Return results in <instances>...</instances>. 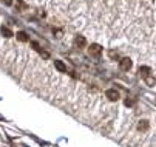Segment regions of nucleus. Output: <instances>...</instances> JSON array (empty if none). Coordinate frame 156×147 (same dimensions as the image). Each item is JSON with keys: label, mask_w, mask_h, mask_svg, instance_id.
Listing matches in <instances>:
<instances>
[{"label": "nucleus", "mask_w": 156, "mask_h": 147, "mask_svg": "<svg viewBox=\"0 0 156 147\" xmlns=\"http://www.w3.org/2000/svg\"><path fill=\"white\" fill-rule=\"evenodd\" d=\"M74 43L77 45V47H85V43H87V40H85V37H84V36H77V37L74 39Z\"/></svg>", "instance_id": "5"}, {"label": "nucleus", "mask_w": 156, "mask_h": 147, "mask_svg": "<svg viewBox=\"0 0 156 147\" xmlns=\"http://www.w3.org/2000/svg\"><path fill=\"white\" fill-rule=\"evenodd\" d=\"M145 82H147V84H149L150 87H153L156 81H155V78H153V76H147V78H145Z\"/></svg>", "instance_id": "11"}, {"label": "nucleus", "mask_w": 156, "mask_h": 147, "mask_svg": "<svg viewBox=\"0 0 156 147\" xmlns=\"http://www.w3.org/2000/svg\"><path fill=\"white\" fill-rule=\"evenodd\" d=\"M136 104V98H127L125 99V105L127 107H133Z\"/></svg>", "instance_id": "9"}, {"label": "nucleus", "mask_w": 156, "mask_h": 147, "mask_svg": "<svg viewBox=\"0 0 156 147\" xmlns=\"http://www.w3.org/2000/svg\"><path fill=\"white\" fill-rule=\"evenodd\" d=\"M105 96H107L110 101H117V99H119V91L114 90V88H110V90H107Z\"/></svg>", "instance_id": "3"}, {"label": "nucleus", "mask_w": 156, "mask_h": 147, "mask_svg": "<svg viewBox=\"0 0 156 147\" xmlns=\"http://www.w3.org/2000/svg\"><path fill=\"white\" fill-rule=\"evenodd\" d=\"M17 39H19L20 42H26V40H28V36H26L25 31H19V33H17Z\"/></svg>", "instance_id": "8"}, {"label": "nucleus", "mask_w": 156, "mask_h": 147, "mask_svg": "<svg viewBox=\"0 0 156 147\" xmlns=\"http://www.w3.org/2000/svg\"><path fill=\"white\" fill-rule=\"evenodd\" d=\"M131 65H133V63H131V60L128 59V57H124V59L119 60V68L124 70V71H128V70L131 68Z\"/></svg>", "instance_id": "1"}, {"label": "nucleus", "mask_w": 156, "mask_h": 147, "mask_svg": "<svg viewBox=\"0 0 156 147\" xmlns=\"http://www.w3.org/2000/svg\"><path fill=\"white\" fill-rule=\"evenodd\" d=\"M17 6H19L20 8V10H25V8H26V5L22 2V0H19V2H17Z\"/></svg>", "instance_id": "12"}, {"label": "nucleus", "mask_w": 156, "mask_h": 147, "mask_svg": "<svg viewBox=\"0 0 156 147\" xmlns=\"http://www.w3.org/2000/svg\"><path fill=\"white\" fill-rule=\"evenodd\" d=\"M3 2H5L6 5H11V2H13V0H3Z\"/></svg>", "instance_id": "14"}, {"label": "nucleus", "mask_w": 156, "mask_h": 147, "mask_svg": "<svg viewBox=\"0 0 156 147\" xmlns=\"http://www.w3.org/2000/svg\"><path fill=\"white\" fill-rule=\"evenodd\" d=\"M100 53H102V47L97 45V43H91V47H90V54H91V56L99 57Z\"/></svg>", "instance_id": "2"}, {"label": "nucleus", "mask_w": 156, "mask_h": 147, "mask_svg": "<svg viewBox=\"0 0 156 147\" xmlns=\"http://www.w3.org/2000/svg\"><path fill=\"white\" fill-rule=\"evenodd\" d=\"M137 128H139V130H147V128H149V121H141Z\"/></svg>", "instance_id": "10"}, {"label": "nucleus", "mask_w": 156, "mask_h": 147, "mask_svg": "<svg viewBox=\"0 0 156 147\" xmlns=\"http://www.w3.org/2000/svg\"><path fill=\"white\" fill-rule=\"evenodd\" d=\"M110 57H117V53H114V51H110Z\"/></svg>", "instance_id": "13"}, {"label": "nucleus", "mask_w": 156, "mask_h": 147, "mask_svg": "<svg viewBox=\"0 0 156 147\" xmlns=\"http://www.w3.org/2000/svg\"><path fill=\"white\" fill-rule=\"evenodd\" d=\"M2 34L5 36V37H13V31L10 30V28H8V26H2Z\"/></svg>", "instance_id": "7"}, {"label": "nucleus", "mask_w": 156, "mask_h": 147, "mask_svg": "<svg viewBox=\"0 0 156 147\" xmlns=\"http://www.w3.org/2000/svg\"><path fill=\"white\" fill-rule=\"evenodd\" d=\"M54 67H56L60 73H65V71H67V65H65L62 60H54Z\"/></svg>", "instance_id": "4"}, {"label": "nucleus", "mask_w": 156, "mask_h": 147, "mask_svg": "<svg viewBox=\"0 0 156 147\" xmlns=\"http://www.w3.org/2000/svg\"><path fill=\"white\" fill-rule=\"evenodd\" d=\"M149 73H150V68H149V67H141V68H139V76L144 78V79L149 76Z\"/></svg>", "instance_id": "6"}]
</instances>
